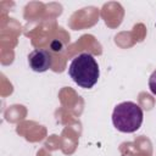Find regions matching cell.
<instances>
[{
  "label": "cell",
  "mask_w": 156,
  "mask_h": 156,
  "mask_svg": "<svg viewBox=\"0 0 156 156\" xmlns=\"http://www.w3.org/2000/svg\"><path fill=\"white\" fill-rule=\"evenodd\" d=\"M149 88H150L151 93L156 95V69L151 73V76L149 78Z\"/></svg>",
  "instance_id": "obj_4"
},
{
  "label": "cell",
  "mask_w": 156,
  "mask_h": 156,
  "mask_svg": "<svg viewBox=\"0 0 156 156\" xmlns=\"http://www.w3.org/2000/svg\"><path fill=\"white\" fill-rule=\"evenodd\" d=\"M28 63L29 67L34 72H45L52 65V56L48 50L44 49H35L28 55Z\"/></svg>",
  "instance_id": "obj_3"
},
{
  "label": "cell",
  "mask_w": 156,
  "mask_h": 156,
  "mask_svg": "<svg viewBox=\"0 0 156 156\" xmlns=\"http://www.w3.org/2000/svg\"><path fill=\"white\" fill-rule=\"evenodd\" d=\"M143 117V110L138 104L124 101L113 108L112 123L115 128L122 133H133L140 128Z\"/></svg>",
  "instance_id": "obj_2"
},
{
  "label": "cell",
  "mask_w": 156,
  "mask_h": 156,
  "mask_svg": "<svg viewBox=\"0 0 156 156\" xmlns=\"http://www.w3.org/2000/svg\"><path fill=\"white\" fill-rule=\"evenodd\" d=\"M68 74L76 84L84 89H90L98 83L100 76L99 65L91 54L83 52L71 61Z\"/></svg>",
  "instance_id": "obj_1"
}]
</instances>
